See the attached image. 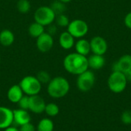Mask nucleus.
I'll return each mask as SVG.
<instances>
[{"label": "nucleus", "instance_id": "f03ea898", "mask_svg": "<svg viewBox=\"0 0 131 131\" xmlns=\"http://www.w3.org/2000/svg\"><path fill=\"white\" fill-rule=\"evenodd\" d=\"M70 91L69 81L64 77L57 76L51 78L47 87L48 95L54 99H59L65 97Z\"/></svg>", "mask_w": 131, "mask_h": 131}, {"label": "nucleus", "instance_id": "412c9836", "mask_svg": "<svg viewBox=\"0 0 131 131\" xmlns=\"http://www.w3.org/2000/svg\"><path fill=\"white\" fill-rule=\"evenodd\" d=\"M51 10L54 12L55 15H60V14H64L67 8L65 5V3L59 1V0H54L51 2V5L49 6Z\"/></svg>", "mask_w": 131, "mask_h": 131}, {"label": "nucleus", "instance_id": "7ed1b4c3", "mask_svg": "<svg viewBox=\"0 0 131 131\" xmlns=\"http://www.w3.org/2000/svg\"><path fill=\"white\" fill-rule=\"evenodd\" d=\"M127 80L124 73L121 71H112L107 80L109 89L115 94L122 93L127 88Z\"/></svg>", "mask_w": 131, "mask_h": 131}, {"label": "nucleus", "instance_id": "39448f33", "mask_svg": "<svg viewBox=\"0 0 131 131\" xmlns=\"http://www.w3.org/2000/svg\"><path fill=\"white\" fill-rule=\"evenodd\" d=\"M55 14L49 6L43 5L36 9L34 13L35 21L41 24L43 26H48L52 24L55 20Z\"/></svg>", "mask_w": 131, "mask_h": 131}, {"label": "nucleus", "instance_id": "c756f323", "mask_svg": "<svg viewBox=\"0 0 131 131\" xmlns=\"http://www.w3.org/2000/svg\"><path fill=\"white\" fill-rule=\"evenodd\" d=\"M57 31V25H54L53 23L48 25V31L47 33H48L49 35H51V36H53Z\"/></svg>", "mask_w": 131, "mask_h": 131}, {"label": "nucleus", "instance_id": "6e6552de", "mask_svg": "<svg viewBox=\"0 0 131 131\" xmlns=\"http://www.w3.org/2000/svg\"><path fill=\"white\" fill-rule=\"evenodd\" d=\"M91 51L93 54L104 55L108 49V45L105 38L101 36H94L90 41Z\"/></svg>", "mask_w": 131, "mask_h": 131}, {"label": "nucleus", "instance_id": "f257e3e1", "mask_svg": "<svg viewBox=\"0 0 131 131\" xmlns=\"http://www.w3.org/2000/svg\"><path fill=\"white\" fill-rule=\"evenodd\" d=\"M63 66L66 71L74 75H79L89 68L88 58L77 52L68 54L64 58Z\"/></svg>", "mask_w": 131, "mask_h": 131}, {"label": "nucleus", "instance_id": "bb28decb", "mask_svg": "<svg viewBox=\"0 0 131 131\" xmlns=\"http://www.w3.org/2000/svg\"><path fill=\"white\" fill-rule=\"evenodd\" d=\"M121 119L124 124H126V125L131 124V111L127 110L124 111L121 114Z\"/></svg>", "mask_w": 131, "mask_h": 131}, {"label": "nucleus", "instance_id": "cd10ccee", "mask_svg": "<svg viewBox=\"0 0 131 131\" xmlns=\"http://www.w3.org/2000/svg\"><path fill=\"white\" fill-rule=\"evenodd\" d=\"M18 129H19V131H36L35 126L31 122L20 126Z\"/></svg>", "mask_w": 131, "mask_h": 131}, {"label": "nucleus", "instance_id": "72a5a7b5", "mask_svg": "<svg viewBox=\"0 0 131 131\" xmlns=\"http://www.w3.org/2000/svg\"><path fill=\"white\" fill-rule=\"evenodd\" d=\"M0 64H1V59H0Z\"/></svg>", "mask_w": 131, "mask_h": 131}, {"label": "nucleus", "instance_id": "5701e85b", "mask_svg": "<svg viewBox=\"0 0 131 131\" xmlns=\"http://www.w3.org/2000/svg\"><path fill=\"white\" fill-rule=\"evenodd\" d=\"M18 11L21 14H27L31 9V3L28 0H18L16 4Z\"/></svg>", "mask_w": 131, "mask_h": 131}, {"label": "nucleus", "instance_id": "20e7f679", "mask_svg": "<svg viewBox=\"0 0 131 131\" xmlns=\"http://www.w3.org/2000/svg\"><path fill=\"white\" fill-rule=\"evenodd\" d=\"M18 84L21 87L23 93L28 96L38 94L41 90L42 85L35 76L31 75L24 77Z\"/></svg>", "mask_w": 131, "mask_h": 131}, {"label": "nucleus", "instance_id": "7c9ffc66", "mask_svg": "<svg viewBox=\"0 0 131 131\" xmlns=\"http://www.w3.org/2000/svg\"><path fill=\"white\" fill-rule=\"evenodd\" d=\"M4 131H19V129L17 128L16 127H13V126H11L6 129H5Z\"/></svg>", "mask_w": 131, "mask_h": 131}, {"label": "nucleus", "instance_id": "9b49d317", "mask_svg": "<svg viewBox=\"0 0 131 131\" xmlns=\"http://www.w3.org/2000/svg\"><path fill=\"white\" fill-rule=\"evenodd\" d=\"M131 70V54L122 55L112 64V71H121L124 74Z\"/></svg>", "mask_w": 131, "mask_h": 131}, {"label": "nucleus", "instance_id": "c85d7f7f", "mask_svg": "<svg viewBox=\"0 0 131 131\" xmlns=\"http://www.w3.org/2000/svg\"><path fill=\"white\" fill-rule=\"evenodd\" d=\"M124 25L127 28H128L129 29H131V12H128L125 17H124Z\"/></svg>", "mask_w": 131, "mask_h": 131}, {"label": "nucleus", "instance_id": "0eeeda50", "mask_svg": "<svg viewBox=\"0 0 131 131\" xmlns=\"http://www.w3.org/2000/svg\"><path fill=\"white\" fill-rule=\"evenodd\" d=\"M67 28L68 31L74 38H82L89 31L88 23L82 19H74L70 21Z\"/></svg>", "mask_w": 131, "mask_h": 131}, {"label": "nucleus", "instance_id": "a211bd4d", "mask_svg": "<svg viewBox=\"0 0 131 131\" xmlns=\"http://www.w3.org/2000/svg\"><path fill=\"white\" fill-rule=\"evenodd\" d=\"M15 41L14 33L9 29H3L0 32V44L2 46L8 47Z\"/></svg>", "mask_w": 131, "mask_h": 131}, {"label": "nucleus", "instance_id": "a878e982", "mask_svg": "<svg viewBox=\"0 0 131 131\" xmlns=\"http://www.w3.org/2000/svg\"><path fill=\"white\" fill-rule=\"evenodd\" d=\"M18 108L22 109V110H26L28 111V107H29V96L28 95H24L19 101L17 103Z\"/></svg>", "mask_w": 131, "mask_h": 131}, {"label": "nucleus", "instance_id": "f8f14e48", "mask_svg": "<svg viewBox=\"0 0 131 131\" xmlns=\"http://www.w3.org/2000/svg\"><path fill=\"white\" fill-rule=\"evenodd\" d=\"M13 124V111L8 107L0 106V130H5Z\"/></svg>", "mask_w": 131, "mask_h": 131}, {"label": "nucleus", "instance_id": "f3484780", "mask_svg": "<svg viewBox=\"0 0 131 131\" xmlns=\"http://www.w3.org/2000/svg\"><path fill=\"white\" fill-rule=\"evenodd\" d=\"M74 48L77 53L86 57L91 52L90 41L84 38H79V40L77 42H75Z\"/></svg>", "mask_w": 131, "mask_h": 131}, {"label": "nucleus", "instance_id": "ddd939ff", "mask_svg": "<svg viewBox=\"0 0 131 131\" xmlns=\"http://www.w3.org/2000/svg\"><path fill=\"white\" fill-rule=\"evenodd\" d=\"M31 115L26 110L18 108L13 111V123L19 127L31 122Z\"/></svg>", "mask_w": 131, "mask_h": 131}, {"label": "nucleus", "instance_id": "b1692460", "mask_svg": "<svg viewBox=\"0 0 131 131\" xmlns=\"http://www.w3.org/2000/svg\"><path fill=\"white\" fill-rule=\"evenodd\" d=\"M54 21H55L57 26L62 27V28L68 27L70 23L69 18L65 14H60V15H56Z\"/></svg>", "mask_w": 131, "mask_h": 131}, {"label": "nucleus", "instance_id": "6ab92c4d", "mask_svg": "<svg viewBox=\"0 0 131 131\" xmlns=\"http://www.w3.org/2000/svg\"><path fill=\"white\" fill-rule=\"evenodd\" d=\"M28 32L31 37L34 38H37L45 32V26L41 25V24L36 21H34L33 23L30 24V25L28 26Z\"/></svg>", "mask_w": 131, "mask_h": 131}, {"label": "nucleus", "instance_id": "4be33fe9", "mask_svg": "<svg viewBox=\"0 0 131 131\" xmlns=\"http://www.w3.org/2000/svg\"><path fill=\"white\" fill-rule=\"evenodd\" d=\"M60 109L58 104L55 103H49L46 104L45 108V113L50 117H56L59 114Z\"/></svg>", "mask_w": 131, "mask_h": 131}, {"label": "nucleus", "instance_id": "dca6fc26", "mask_svg": "<svg viewBox=\"0 0 131 131\" xmlns=\"http://www.w3.org/2000/svg\"><path fill=\"white\" fill-rule=\"evenodd\" d=\"M88 67L93 70H100L105 64V58L104 55L93 54L88 58Z\"/></svg>", "mask_w": 131, "mask_h": 131}, {"label": "nucleus", "instance_id": "1a4fd4ad", "mask_svg": "<svg viewBox=\"0 0 131 131\" xmlns=\"http://www.w3.org/2000/svg\"><path fill=\"white\" fill-rule=\"evenodd\" d=\"M54 45L53 36L47 32H44L38 38H36V47L39 51L42 53L48 52L51 50Z\"/></svg>", "mask_w": 131, "mask_h": 131}, {"label": "nucleus", "instance_id": "393cba45", "mask_svg": "<svg viewBox=\"0 0 131 131\" xmlns=\"http://www.w3.org/2000/svg\"><path fill=\"white\" fill-rule=\"evenodd\" d=\"M37 79L39 81V82L42 84H48L49 81H51V76L49 73L46 71H40L38 72L37 75L35 76Z\"/></svg>", "mask_w": 131, "mask_h": 131}, {"label": "nucleus", "instance_id": "9d476101", "mask_svg": "<svg viewBox=\"0 0 131 131\" xmlns=\"http://www.w3.org/2000/svg\"><path fill=\"white\" fill-rule=\"evenodd\" d=\"M45 105L46 104H45V100L38 94L29 96L28 111H30L31 113H34L36 114H42L43 112H45Z\"/></svg>", "mask_w": 131, "mask_h": 131}, {"label": "nucleus", "instance_id": "473e14b6", "mask_svg": "<svg viewBox=\"0 0 131 131\" xmlns=\"http://www.w3.org/2000/svg\"><path fill=\"white\" fill-rule=\"evenodd\" d=\"M59 1H61V2H64V3H68V2H71L72 0H59Z\"/></svg>", "mask_w": 131, "mask_h": 131}, {"label": "nucleus", "instance_id": "aec40b11", "mask_svg": "<svg viewBox=\"0 0 131 131\" xmlns=\"http://www.w3.org/2000/svg\"><path fill=\"white\" fill-rule=\"evenodd\" d=\"M54 122L49 118L41 119L36 127L37 131H54Z\"/></svg>", "mask_w": 131, "mask_h": 131}, {"label": "nucleus", "instance_id": "423d86ee", "mask_svg": "<svg viewBox=\"0 0 131 131\" xmlns=\"http://www.w3.org/2000/svg\"><path fill=\"white\" fill-rule=\"evenodd\" d=\"M95 80L94 72L92 71L87 70L78 75L76 84L79 91L82 92H88L93 88L95 84Z\"/></svg>", "mask_w": 131, "mask_h": 131}, {"label": "nucleus", "instance_id": "2eb2a0df", "mask_svg": "<svg viewBox=\"0 0 131 131\" xmlns=\"http://www.w3.org/2000/svg\"><path fill=\"white\" fill-rule=\"evenodd\" d=\"M58 42L60 46L64 50H69L72 48L75 44L74 38L68 31H64L60 35Z\"/></svg>", "mask_w": 131, "mask_h": 131}, {"label": "nucleus", "instance_id": "2f4dec72", "mask_svg": "<svg viewBox=\"0 0 131 131\" xmlns=\"http://www.w3.org/2000/svg\"><path fill=\"white\" fill-rule=\"evenodd\" d=\"M126 76V78L127 80V81H130L131 82V70H130L129 71H127V73L124 74Z\"/></svg>", "mask_w": 131, "mask_h": 131}, {"label": "nucleus", "instance_id": "4468645a", "mask_svg": "<svg viewBox=\"0 0 131 131\" xmlns=\"http://www.w3.org/2000/svg\"><path fill=\"white\" fill-rule=\"evenodd\" d=\"M24 96V93L19 84H14L9 88L7 92L8 100L12 104H17Z\"/></svg>", "mask_w": 131, "mask_h": 131}]
</instances>
